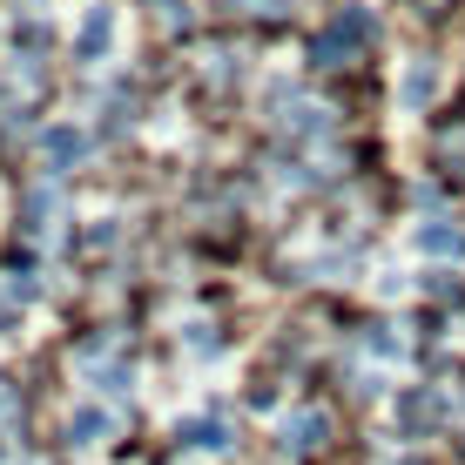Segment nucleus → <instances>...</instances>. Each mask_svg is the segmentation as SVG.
Returning a JSON list of instances; mask_svg holds the SVG:
<instances>
[{
    "label": "nucleus",
    "mask_w": 465,
    "mask_h": 465,
    "mask_svg": "<svg viewBox=\"0 0 465 465\" xmlns=\"http://www.w3.org/2000/svg\"><path fill=\"white\" fill-rule=\"evenodd\" d=\"M364 35H371V21H364V14H344L338 27H324V35H317V54H324V68H338V61H344Z\"/></svg>",
    "instance_id": "1"
},
{
    "label": "nucleus",
    "mask_w": 465,
    "mask_h": 465,
    "mask_svg": "<svg viewBox=\"0 0 465 465\" xmlns=\"http://www.w3.org/2000/svg\"><path fill=\"white\" fill-rule=\"evenodd\" d=\"M108 27H115V21H108V7H94L88 27H82V54H102V47H108Z\"/></svg>",
    "instance_id": "2"
},
{
    "label": "nucleus",
    "mask_w": 465,
    "mask_h": 465,
    "mask_svg": "<svg viewBox=\"0 0 465 465\" xmlns=\"http://www.w3.org/2000/svg\"><path fill=\"white\" fill-rule=\"evenodd\" d=\"M431 94V68H411V82H405V102H425Z\"/></svg>",
    "instance_id": "3"
},
{
    "label": "nucleus",
    "mask_w": 465,
    "mask_h": 465,
    "mask_svg": "<svg viewBox=\"0 0 465 465\" xmlns=\"http://www.w3.org/2000/svg\"><path fill=\"white\" fill-rule=\"evenodd\" d=\"M236 7H250V14H263V7L270 14H291V0H236Z\"/></svg>",
    "instance_id": "4"
}]
</instances>
